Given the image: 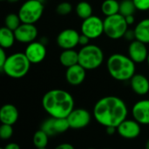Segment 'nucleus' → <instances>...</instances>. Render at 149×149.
<instances>
[{
	"instance_id": "nucleus-1",
	"label": "nucleus",
	"mask_w": 149,
	"mask_h": 149,
	"mask_svg": "<svg viewBox=\"0 0 149 149\" xmlns=\"http://www.w3.org/2000/svg\"><path fill=\"white\" fill-rule=\"evenodd\" d=\"M93 117L105 127L118 126L127 120L128 109L123 100L117 96H106L99 100L93 107Z\"/></svg>"
},
{
	"instance_id": "nucleus-2",
	"label": "nucleus",
	"mask_w": 149,
	"mask_h": 149,
	"mask_svg": "<svg viewBox=\"0 0 149 149\" xmlns=\"http://www.w3.org/2000/svg\"><path fill=\"white\" fill-rule=\"evenodd\" d=\"M42 106L51 117L67 118L74 109V99L65 90L52 89L43 96Z\"/></svg>"
},
{
	"instance_id": "nucleus-3",
	"label": "nucleus",
	"mask_w": 149,
	"mask_h": 149,
	"mask_svg": "<svg viewBox=\"0 0 149 149\" xmlns=\"http://www.w3.org/2000/svg\"><path fill=\"white\" fill-rule=\"evenodd\" d=\"M107 68L110 76L118 81L130 80L135 74V63L121 53L112 54L107 61Z\"/></svg>"
},
{
	"instance_id": "nucleus-4",
	"label": "nucleus",
	"mask_w": 149,
	"mask_h": 149,
	"mask_svg": "<svg viewBox=\"0 0 149 149\" xmlns=\"http://www.w3.org/2000/svg\"><path fill=\"white\" fill-rule=\"evenodd\" d=\"M31 65L24 52H15L8 56L0 70L11 79H21L29 72Z\"/></svg>"
},
{
	"instance_id": "nucleus-5",
	"label": "nucleus",
	"mask_w": 149,
	"mask_h": 149,
	"mask_svg": "<svg viewBox=\"0 0 149 149\" xmlns=\"http://www.w3.org/2000/svg\"><path fill=\"white\" fill-rule=\"evenodd\" d=\"M104 62V52L102 49L93 44L83 46L79 51V64L86 71L99 68Z\"/></svg>"
},
{
	"instance_id": "nucleus-6",
	"label": "nucleus",
	"mask_w": 149,
	"mask_h": 149,
	"mask_svg": "<svg viewBox=\"0 0 149 149\" xmlns=\"http://www.w3.org/2000/svg\"><path fill=\"white\" fill-rule=\"evenodd\" d=\"M128 26L125 17L120 13L106 17L104 19V34L111 39H120L124 38Z\"/></svg>"
},
{
	"instance_id": "nucleus-7",
	"label": "nucleus",
	"mask_w": 149,
	"mask_h": 149,
	"mask_svg": "<svg viewBox=\"0 0 149 149\" xmlns=\"http://www.w3.org/2000/svg\"><path fill=\"white\" fill-rule=\"evenodd\" d=\"M44 3L39 0H27L18 10V16L22 23L35 24L43 16Z\"/></svg>"
},
{
	"instance_id": "nucleus-8",
	"label": "nucleus",
	"mask_w": 149,
	"mask_h": 149,
	"mask_svg": "<svg viewBox=\"0 0 149 149\" xmlns=\"http://www.w3.org/2000/svg\"><path fill=\"white\" fill-rule=\"evenodd\" d=\"M81 33L90 39H96L104 34V20L98 16H91L84 19L80 26Z\"/></svg>"
},
{
	"instance_id": "nucleus-9",
	"label": "nucleus",
	"mask_w": 149,
	"mask_h": 149,
	"mask_svg": "<svg viewBox=\"0 0 149 149\" xmlns=\"http://www.w3.org/2000/svg\"><path fill=\"white\" fill-rule=\"evenodd\" d=\"M40 129L46 133L50 137H52L66 132L68 129H70V125L67 118L50 117L42 122Z\"/></svg>"
},
{
	"instance_id": "nucleus-10",
	"label": "nucleus",
	"mask_w": 149,
	"mask_h": 149,
	"mask_svg": "<svg viewBox=\"0 0 149 149\" xmlns=\"http://www.w3.org/2000/svg\"><path fill=\"white\" fill-rule=\"evenodd\" d=\"M91 113L84 108H74L67 117L70 128L79 130L86 127L91 122Z\"/></svg>"
},
{
	"instance_id": "nucleus-11",
	"label": "nucleus",
	"mask_w": 149,
	"mask_h": 149,
	"mask_svg": "<svg viewBox=\"0 0 149 149\" xmlns=\"http://www.w3.org/2000/svg\"><path fill=\"white\" fill-rule=\"evenodd\" d=\"M79 36L80 34L74 29H65L58 33L57 44L63 50L74 49L79 45Z\"/></svg>"
},
{
	"instance_id": "nucleus-12",
	"label": "nucleus",
	"mask_w": 149,
	"mask_h": 149,
	"mask_svg": "<svg viewBox=\"0 0 149 149\" xmlns=\"http://www.w3.org/2000/svg\"><path fill=\"white\" fill-rule=\"evenodd\" d=\"M46 47L45 45L41 41H34L27 45L24 54L31 64H39L46 57Z\"/></svg>"
},
{
	"instance_id": "nucleus-13",
	"label": "nucleus",
	"mask_w": 149,
	"mask_h": 149,
	"mask_svg": "<svg viewBox=\"0 0 149 149\" xmlns=\"http://www.w3.org/2000/svg\"><path fill=\"white\" fill-rule=\"evenodd\" d=\"M14 33L17 42L26 45L36 41L38 35V31L35 24L25 23H22Z\"/></svg>"
},
{
	"instance_id": "nucleus-14",
	"label": "nucleus",
	"mask_w": 149,
	"mask_h": 149,
	"mask_svg": "<svg viewBox=\"0 0 149 149\" xmlns=\"http://www.w3.org/2000/svg\"><path fill=\"white\" fill-rule=\"evenodd\" d=\"M118 134L124 139L133 140L140 136L141 132V124L135 120H125L117 127Z\"/></svg>"
},
{
	"instance_id": "nucleus-15",
	"label": "nucleus",
	"mask_w": 149,
	"mask_h": 149,
	"mask_svg": "<svg viewBox=\"0 0 149 149\" xmlns=\"http://www.w3.org/2000/svg\"><path fill=\"white\" fill-rule=\"evenodd\" d=\"M148 53L147 45L139 40L132 41L128 46V56L135 64L145 62L148 59Z\"/></svg>"
},
{
	"instance_id": "nucleus-16",
	"label": "nucleus",
	"mask_w": 149,
	"mask_h": 149,
	"mask_svg": "<svg viewBox=\"0 0 149 149\" xmlns=\"http://www.w3.org/2000/svg\"><path fill=\"white\" fill-rule=\"evenodd\" d=\"M134 120L141 125H149V100L137 101L132 110Z\"/></svg>"
},
{
	"instance_id": "nucleus-17",
	"label": "nucleus",
	"mask_w": 149,
	"mask_h": 149,
	"mask_svg": "<svg viewBox=\"0 0 149 149\" xmlns=\"http://www.w3.org/2000/svg\"><path fill=\"white\" fill-rule=\"evenodd\" d=\"M86 76V70L79 64L66 68L65 79L71 86H79L84 82Z\"/></svg>"
},
{
	"instance_id": "nucleus-18",
	"label": "nucleus",
	"mask_w": 149,
	"mask_h": 149,
	"mask_svg": "<svg viewBox=\"0 0 149 149\" xmlns=\"http://www.w3.org/2000/svg\"><path fill=\"white\" fill-rule=\"evenodd\" d=\"M130 86L132 90L138 95L143 96L149 92L148 79L143 74H134L130 79Z\"/></svg>"
},
{
	"instance_id": "nucleus-19",
	"label": "nucleus",
	"mask_w": 149,
	"mask_h": 149,
	"mask_svg": "<svg viewBox=\"0 0 149 149\" xmlns=\"http://www.w3.org/2000/svg\"><path fill=\"white\" fill-rule=\"evenodd\" d=\"M18 111L12 104H5L0 109V120L2 124L13 126L18 120Z\"/></svg>"
},
{
	"instance_id": "nucleus-20",
	"label": "nucleus",
	"mask_w": 149,
	"mask_h": 149,
	"mask_svg": "<svg viewBox=\"0 0 149 149\" xmlns=\"http://www.w3.org/2000/svg\"><path fill=\"white\" fill-rule=\"evenodd\" d=\"M136 40H139L146 45L149 44V18L141 20L134 29Z\"/></svg>"
},
{
	"instance_id": "nucleus-21",
	"label": "nucleus",
	"mask_w": 149,
	"mask_h": 149,
	"mask_svg": "<svg viewBox=\"0 0 149 149\" xmlns=\"http://www.w3.org/2000/svg\"><path fill=\"white\" fill-rule=\"evenodd\" d=\"M59 62L66 68L79 64V52L74 49L63 50L59 55Z\"/></svg>"
},
{
	"instance_id": "nucleus-22",
	"label": "nucleus",
	"mask_w": 149,
	"mask_h": 149,
	"mask_svg": "<svg viewBox=\"0 0 149 149\" xmlns=\"http://www.w3.org/2000/svg\"><path fill=\"white\" fill-rule=\"evenodd\" d=\"M16 40L14 31L7 28L6 26H3L0 29V46L3 49L10 48Z\"/></svg>"
},
{
	"instance_id": "nucleus-23",
	"label": "nucleus",
	"mask_w": 149,
	"mask_h": 149,
	"mask_svg": "<svg viewBox=\"0 0 149 149\" xmlns=\"http://www.w3.org/2000/svg\"><path fill=\"white\" fill-rule=\"evenodd\" d=\"M101 12L106 17L120 13V3L117 0H105L101 4Z\"/></svg>"
},
{
	"instance_id": "nucleus-24",
	"label": "nucleus",
	"mask_w": 149,
	"mask_h": 149,
	"mask_svg": "<svg viewBox=\"0 0 149 149\" xmlns=\"http://www.w3.org/2000/svg\"><path fill=\"white\" fill-rule=\"evenodd\" d=\"M75 11L77 16L83 20L93 16V7L91 3L86 1L79 2L75 7Z\"/></svg>"
},
{
	"instance_id": "nucleus-25",
	"label": "nucleus",
	"mask_w": 149,
	"mask_h": 149,
	"mask_svg": "<svg viewBox=\"0 0 149 149\" xmlns=\"http://www.w3.org/2000/svg\"><path fill=\"white\" fill-rule=\"evenodd\" d=\"M49 137L50 136L43 130L41 129L38 130L33 134V138H32V142L34 147L37 149L46 148V146L49 141Z\"/></svg>"
},
{
	"instance_id": "nucleus-26",
	"label": "nucleus",
	"mask_w": 149,
	"mask_h": 149,
	"mask_svg": "<svg viewBox=\"0 0 149 149\" xmlns=\"http://www.w3.org/2000/svg\"><path fill=\"white\" fill-rule=\"evenodd\" d=\"M22 24V21L18 16V14L17 13H10L5 17L4 19V26H6L7 28L12 30V31H16L19 25Z\"/></svg>"
},
{
	"instance_id": "nucleus-27",
	"label": "nucleus",
	"mask_w": 149,
	"mask_h": 149,
	"mask_svg": "<svg viewBox=\"0 0 149 149\" xmlns=\"http://www.w3.org/2000/svg\"><path fill=\"white\" fill-rule=\"evenodd\" d=\"M136 10V7L133 0H122L120 3V14L124 17L134 15Z\"/></svg>"
},
{
	"instance_id": "nucleus-28",
	"label": "nucleus",
	"mask_w": 149,
	"mask_h": 149,
	"mask_svg": "<svg viewBox=\"0 0 149 149\" xmlns=\"http://www.w3.org/2000/svg\"><path fill=\"white\" fill-rule=\"evenodd\" d=\"M72 10V5L68 2H62L56 7V11L60 16H67Z\"/></svg>"
},
{
	"instance_id": "nucleus-29",
	"label": "nucleus",
	"mask_w": 149,
	"mask_h": 149,
	"mask_svg": "<svg viewBox=\"0 0 149 149\" xmlns=\"http://www.w3.org/2000/svg\"><path fill=\"white\" fill-rule=\"evenodd\" d=\"M13 135V128L11 125L2 124L0 127V138L2 140H9Z\"/></svg>"
},
{
	"instance_id": "nucleus-30",
	"label": "nucleus",
	"mask_w": 149,
	"mask_h": 149,
	"mask_svg": "<svg viewBox=\"0 0 149 149\" xmlns=\"http://www.w3.org/2000/svg\"><path fill=\"white\" fill-rule=\"evenodd\" d=\"M136 10L141 11L149 10V0H133Z\"/></svg>"
},
{
	"instance_id": "nucleus-31",
	"label": "nucleus",
	"mask_w": 149,
	"mask_h": 149,
	"mask_svg": "<svg viewBox=\"0 0 149 149\" xmlns=\"http://www.w3.org/2000/svg\"><path fill=\"white\" fill-rule=\"evenodd\" d=\"M124 38H125L127 41H130V42H132V41L135 40L136 38H135V33H134V30H129V29H128V30L127 31V32L125 33Z\"/></svg>"
},
{
	"instance_id": "nucleus-32",
	"label": "nucleus",
	"mask_w": 149,
	"mask_h": 149,
	"mask_svg": "<svg viewBox=\"0 0 149 149\" xmlns=\"http://www.w3.org/2000/svg\"><path fill=\"white\" fill-rule=\"evenodd\" d=\"M90 40L91 39L87 36H86V35H84V34L81 33L80 36H79V45H82V47L83 46H86V45H89Z\"/></svg>"
},
{
	"instance_id": "nucleus-33",
	"label": "nucleus",
	"mask_w": 149,
	"mask_h": 149,
	"mask_svg": "<svg viewBox=\"0 0 149 149\" xmlns=\"http://www.w3.org/2000/svg\"><path fill=\"white\" fill-rule=\"evenodd\" d=\"M4 50L5 49H3V48L0 49V68H2L3 66V65L6 62V59L8 58V56H7V54H6Z\"/></svg>"
},
{
	"instance_id": "nucleus-34",
	"label": "nucleus",
	"mask_w": 149,
	"mask_h": 149,
	"mask_svg": "<svg viewBox=\"0 0 149 149\" xmlns=\"http://www.w3.org/2000/svg\"><path fill=\"white\" fill-rule=\"evenodd\" d=\"M54 149H75L74 147L70 143H61L58 145Z\"/></svg>"
},
{
	"instance_id": "nucleus-35",
	"label": "nucleus",
	"mask_w": 149,
	"mask_h": 149,
	"mask_svg": "<svg viewBox=\"0 0 149 149\" xmlns=\"http://www.w3.org/2000/svg\"><path fill=\"white\" fill-rule=\"evenodd\" d=\"M4 149H20V146L17 143H14V142H11V143H9L7 144L4 148Z\"/></svg>"
},
{
	"instance_id": "nucleus-36",
	"label": "nucleus",
	"mask_w": 149,
	"mask_h": 149,
	"mask_svg": "<svg viewBox=\"0 0 149 149\" xmlns=\"http://www.w3.org/2000/svg\"><path fill=\"white\" fill-rule=\"evenodd\" d=\"M125 18H126V21H127V23L128 25L133 24L134 23V21H135V18H134V15L127 16V17H125Z\"/></svg>"
},
{
	"instance_id": "nucleus-37",
	"label": "nucleus",
	"mask_w": 149,
	"mask_h": 149,
	"mask_svg": "<svg viewBox=\"0 0 149 149\" xmlns=\"http://www.w3.org/2000/svg\"><path fill=\"white\" fill-rule=\"evenodd\" d=\"M106 131L109 135H111V134H113L115 132H117V128L113 127H106Z\"/></svg>"
},
{
	"instance_id": "nucleus-38",
	"label": "nucleus",
	"mask_w": 149,
	"mask_h": 149,
	"mask_svg": "<svg viewBox=\"0 0 149 149\" xmlns=\"http://www.w3.org/2000/svg\"><path fill=\"white\" fill-rule=\"evenodd\" d=\"M9 3H17L19 0H7Z\"/></svg>"
},
{
	"instance_id": "nucleus-39",
	"label": "nucleus",
	"mask_w": 149,
	"mask_h": 149,
	"mask_svg": "<svg viewBox=\"0 0 149 149\" xmlns=\"http://www.w3.org/2000/svg\"><path fill=\"white\" fill-rule=\"evenodd\" d=\"M145 149H149V140L146 142V145H145Z\"/></svg>"
},
{
	"instance_id": "nucleus-40",
	"label": "nucleus",
	"mask_w": 149,
	"mask_h": 149,
	"mask_svg": "<svg viewBox=\"0 0 149 149\" xmlns=\"http://www.w3.org/2000/svg\"><path fill=\"white\" fill-rule=\"evenodd\" d=\"M147 61H148V65H149V53H148V59H147Z\"/></svg>"
},
{
	"instance_id": "nucleus-41",
	"label": "nucleus",
	"mask_w": 149,
	"mask_h": 149,
	"mask_svg": "<svg viewBox=\"0 0 149 149\" xmlns=\"http://www.w3.org/2000/svg\"><path fill=\"white\" fill-rule=\"evenodd\" d=\"M87 149H95V148H87Z\"/></svg>"
},
{
	"instance_id": "nucleus-42",
	"label": "nucleus",
	"mask_w": 149,
	"mask_h": 149,
	"mask_svg": "<svg viewBox=\"0 0 149 149\" xmlns=\"http://www.w3.org/2000/svg\"><path fill=\"white\" fill-rule=\"evenodd\" d=\"M0 149H4V148H0Z\"/></svg>"
},
{
	"instance_id": "nucleus-43",
	"label": "nucleus",
	"mask_w": 149,
	"mask_h": 149,
	"mask_svg": "<svg viewBox=\"0 0 149 149\" xmlns=\"http://www.w3.org/2000/svg\"><path fill=\"white\" fill-rule=\"evenodd\" d=\"M40 149H47V148H40Z\"/></svg>"
},
{
	"instance_id": "nucleus-44",
	"label": "nucleus",
	"mask_w": 149,
	"mask_h": 149,
	"mask_svg": "<svg viewBox=\"0 0 149 149\" xmlns=\"http://www.w3.org/2000/svg\"><path fill=\"white\" fill-rule=\"evenodd\" d=\"M105 149H111V148H105Z\"/></svg>"
},
{
	"instance_id": "nucleus-45",
	"label": "nucleus",
	"mask_w": 149,
	"mask_h": 149,
	"mask_svg": "<svg viewBox=\"0 0 149 149\" xmlns=\"http://www.w3.org/2000/svg\"><path fill=\"white\" fill-rule=\"evenodd\" d=\"M1 1H3V0H1Z\"/></svg>"
}]
</instances>
